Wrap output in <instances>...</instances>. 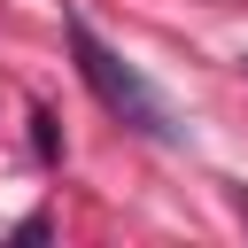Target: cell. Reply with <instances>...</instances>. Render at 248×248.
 I'll list each match as a JSON object with an SVG mask.
<instances>
[{
	"mask_svg": "<svg viewBox=\"0 0 248 248\" xmlns=\"http://www.w3.org/2000/svg\"><path fill=\"white\" fill-rule=\"evenodd\" d=\"M62 39H70V54H78V78L93 85V101H101L116 124H132V132H147V140H163V147L186 140L178 108H170V101H163V93H155V85H147V78H140V70H132V62H124V54L85 23V16H70Z\"/></svg>",
	"mask_w": 248,
	"mask_h": 248,
	"instance_id": "obj_1",
	"label": "cell"
},
{
	"mask_svg": "<svg viewBox=\"0 0 248 248\" xmlns=\"http://www.w3.org/2000/svg\"><path fill=\"white\" fill-rule=\"evenodd\" d=\"M31 147H39V163H54V155H62V132H54V108H46V101L31 108Z\"/></svg>",
	"mask_w": 248,
	"mask_h": 248,
	"instance_id": "obj_2",
	"label": "cell"
}]
</instances>
